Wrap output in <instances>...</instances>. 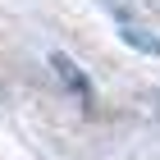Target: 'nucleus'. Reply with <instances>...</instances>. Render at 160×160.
I'll return each instance as SVG.
<instances>
[{
  "instance_id": "f03ea898",
  "label": "nucleus",
  "mask_w": 160,
  "mask_h": 160,
  "mask_svg": "<svg viewBox=\"0 0 160 160\" xmlns=\"http://www.w3.org/2000/svg\"><path fill=\"white\" fill-rule=\"evenodd\" d=\"M119 32H123V41H128V46H142L147 55H160V41H156V37H147L142 28H133V23H119Z\"/></svg>"
},
{
  "instance_id": "f257e3e1",
  "label": "nucleus",
  "mask_w": 160,
  "mask_h": 160,
  "mask_svg": "<svg viewBox=\"0 0 160 160\" xmlns=\"http://www.w3.org/2000/svg\"><path fill=\"white\" fill-rule=\"evenodd\" d=\"M50 64H55V73H60V82H69V87L78 92V101L87 105V101H92V87H87V78L78 73V64H73V60H64V55H50Z\"/></svg>"
}]
</instances>
